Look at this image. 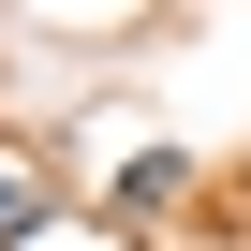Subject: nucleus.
I'll return each instance as SVG.
<instances>
[{
    "instance_id": "obj_1",
    "label": "nucleus",
    "mask_w": 251,
    "mask_h": 251,
    "mask_svg": "<svg viewBox=\"0 0 251 251\" xmlns=\"http://www.w3.org/2000/svg\"><path fill=\"white\" fill-rule=\"evenodd\" d=\"M59 207H45V177H15V163H0V251H15V236H45Z\"/></svg>"
}]
</instances>
